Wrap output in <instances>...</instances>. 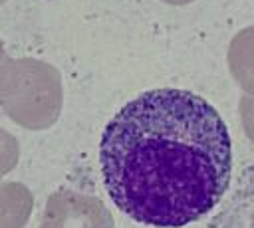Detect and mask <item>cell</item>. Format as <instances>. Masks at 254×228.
<instances>
[{"instance_id": "1", "label": "cell", "mask_w": 254, "mask_h": 228, "mask_svg": "<svg viewBox=\"0 0 254 228\" xmlns=\"http://www.w3.org/2000/svg\"><path fill=\"white\" fill-rule=\"evenodd\" d=\"M103 186L131 220L183 228L222 200L232 139L220 113L189 89H149L125 103L99 141Z\"/></svg>"}]
</instances>
